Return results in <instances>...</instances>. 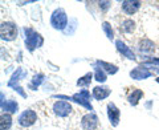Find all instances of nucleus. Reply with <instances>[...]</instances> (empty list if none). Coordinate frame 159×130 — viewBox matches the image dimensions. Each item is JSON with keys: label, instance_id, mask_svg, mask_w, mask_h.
I'll return each instance as SVG.
<instances>
[{"label": "nucleus", "instance_id": "nucleus-1", "mask_svg": "<svg viewBox=\"0 0 159 130\" xmlns=\"http://www.w3.org/2000/svg\"><path fill=\"white\" fill-rule=\"evenodd\" d=\"M53 98H58V100H68L69 102H76L80 106L85 108L86 110L89 112H93L94 108L90 102V92L88 91V89H82V91H80L78 93H74L73 96H65V94H56V96H53Z\"/></svg>", "mask_w": 159, "mask_h": 130}, {"label": "nucleus", "instance_id": "nucleus-2", "mask_svg": "<svg viewBox=\"0 0 159 130\" xmlns=\"http://www.w3.org/2000/svg\"><path fill=\"white\" fill-rule=\"evenodd\" d=\"M24 35H25V39H24V43H25V48L28 52H34L36 49L41 48L44 44V37L40 35L39 32H36L32 28H23Z\"/></svg>", "mask_w": 159, "mask_h": 130}, {"label": "nucleus", "instance_id": "nucleus-3", "mask_svg": "<svg viewBox=\"0 0 159 130\" xmlns=\"http://www.w3.org/2000/svg\"><path fill=\"white\" fill-rule=\"evenodd\" d=\"M69 24L68 15L64 8H56L51 15V26L56 31H65Z\"/></svg>", "mask_w": 159, "mask_h": 130}, {"label": "nucleus", "instance_id": "nucleus-4", "mask_svg": "<svg viewBox=\"0 0 159 130\" xmlns=\"http://www.w3.org/2000/svg\"><path fill=\"white\" fill-rule=\"evenodd\" d=\"M19 29L13 21H3L0 26V36L3 41H13L17 39Z\"/></svg>", "mask_w": 159, "mask_h": 130}, {"label": "nucleus", "instance_id": "nucleus-5", "mask_svg": "<svg viewBox=\"0 0 159 130\" xmlns=\"http://www.w3.org/2000/svg\"><path fill=\"white\" fill-rule=\"evenodd\" d=\"M25 76H27V73L23 71V68H16V71L12 73V76H11V78H9V81L7 84L9 88H12L15 92H17L20 96L24 97V98H27V93L23 91V86L19 82H20V80H21L23 77H25Z\"/></svg>", "mask_w": 159, "mask_h": 130}, {"label": "nucleus", "instance_id": "nucleus-6", "mask_svg": "<svg viewBox=\"0 0 159 130\" xmlns=\"http://www.w3.org/2000/svg\"><path fill=\"white\" fill-rule=\"evenodd\" d=\"M52 110L54 113V116L58 117V118H66L72 114L73 112V106L72 104L69 101H61V100H58L53 104L52 106Z\"/></svg>", "mask_w": 159, "mask_h": 130}, {"label": "nucleus", "instance_id": "nucleus-7", "mask_svg": "<svg viewBox=\"0 0 159 130\" xmlns=\"http://www.w3.org/2000/svg\"><path fill=\"white\" fill-rule=\"evenodd\" d=\"M37 121V113L32 109H27L23 113H20L17 117V125L21 128H31Z\"/></svg>", "mask_w": 159, "mask_h": 130}, {"label": "nucleus", "instance_id": "nucleus-8", "mask_svg": "<svg viewBox=\"0 0 159 130\" xmlns=\"http://www.w3.org/2000/svg\"><path fill=\"white\" fill-rule=\"evenodd\" d=\"M81 128L82 130H96L98 128V117L94 112H89L84 114L81 118Z\"/></svg>", "mask_w": 159, "mask_h": 130}, {"label": "nucleus", "instance_id": "nucleus-9", "mask_svg": "<svg viewBox=\"0 0 159 130\" xmlns=\"http://www.w3.org/2000/svg\"><path fill=\"white\" fill-rule=\"evenodd\" d=\"M107 118H109V122L113 128H117L119 121H121V110L118 109V106L114 102H109L107 104Z\"/></svg>", "mask_w": 159, "mask_h": 130}, {"label": "nucleus", "instance_id": "nucleus-10", "mask_svg": "<svg viewBox=\"0 0 159 130\" xmlns=\"http://www.w3.org/2000/svg\"><path fill=\"white\" fill-rule=\"evenodd\" d=\"M130 77L133 80H135V81H141V80H146V78H150L152 77V72L150 71L148 68H146L145 65H139V67H135L134 69L130 71Z\"/></svg>", "mask_w": 159, "mask_h": 130}, {"label": "nucleus", "instance_id": "nucleus-11", "mask_svg": "<svg viewBox=\"0 0 159 130\" xmlns=\"http://www.w3.org/2000/svg\"><path fill=\"white\" fill-rule=\"evenodd\" d=\"M141 6H142V2H138V0H125V2L121 3L122 12L125 15H127V16L135 15L139 11Z\"/></svg>", "mask_w": 159, "mask_h": 130}, {"label": "nucleus", "instance_id": "nucleus-12", "mask_svg": "<svg viewBox=\"0 0 159 130\" xmlns=\"http://www.w3.org/2000/svg\"><path fill=\"white\" fill-rule=\"evenodd\" d=\"M110 94H111V89L106 86V85H97L92 91V96L94 100H97V101H103V100H106Z\"/></svg>", "mask_w": 159, "mask_h": 130}, {"label": "nucleus", "instance_id": "nucleus-13", "mask_svg": "<svg viewBox=\"0 0 159 130\" xmlns=\"http://www.w3.org/2000/svg\"><path fill=\"white\" fill-rule=\"evenodd\" d=\"M116 48H117V51L122 54V56H125L126 58L129 60H135L137 56H135V53H134V51L127 45V44L125 41H122V40H116Z\"/></svg>", "mask_w": 159, "mask_h": 130}, {"label": "nucleus", "instance_id": "nucleus-14", "mask_svg": "<svg viewBox=\"0 0 159 130\" xmlns=\"http://www.w3.org/2000/svg\"><path fill=\"white\" fill-rule=\"evenodd\" d=\"M138 51L141 53L150 54L155 51V44L148 39H142V40H139V43H138Z\"/></svg>", "mask_w": 159, "mask_h": 130}, {"label": "nucleus", "instance_id": "nucleus-15", "mask_svg": "<svg viewBox=\"0 0 159 130\" xmlns=\"http://www.w3.org/2000/svg\"><path fill=\"white\" fill-rule=\"evenodd\" d=\"M145 96V93H143L142 89H138V88H133L131 93L127 96V102L131 105V106H137L139 104V101L142 100V97Z\"/></svg>", "mask_w": 159, "mask_h": 130}, {"label": "nucleus", "instance_id": "nucleus-16", "mask_svg": "<svg viewBox=\"0 0 159 130\" xmlns=\"http://www.w3.org/2000/svg\"><path fill=\"white\" fill-rule=\"evenodd\" d=\"M2 110L3 113L9 114H16L19 112V104L15 100H7V101L2 102Z\"/></svg>", "mask_w": 159, "mask_h": 130}, {"label": "nucleus", "instance_id": "nucleus-17", "mask_svg": "<svg viewBox=\"0 0 159 130\" xmlns=\"http://www.w3.org/2000/svg\"><path fill=\"white\" fill-rule=\"evenodd\" d=\"M96 64L98 65V67H101L103 71L107 73V76H109V74H111V76H113V74H116L118 72V67H117V65H114V64H111V63L103 61V60H97Z\"/></svg>", "mask_w": 159, "mask_h": 130}, {"label": "nucleus", "instance_id": "nucleus-18", "mask_svg": "<svg viewBox=\"0 0 159 130\" xmlns=\"http://www.w3.org/2000/svg\"><path fill=\"white\" fill-rule=\"evenodd\" d=\"M94 80L98 82V84H105L106 80H107V73L103 71L101 67H98L97 64H94Z\"/></svg>", "mask_w": 159, "mask_h": 130}, {"label": "nucleus", "instance_id": "nucleus-19", "mask_svg": "<svg viewBox=\"0 0 159 130\" xmlns=\"http://www.w3.org/2000/svg\"><path fill=\"white\" fill-rule=\"evenodd\" d=\"M44 80H45V76H44L43 73H36L32 77L31 81L28 82V88L31 89V91H37V88L44 82Z\"/></svg>", "mask_w": 159, "mask_h": 130}, {"label": "nucleus", "instance_id": "nucleus-20", "mask_svg": "<svg viewBox=\"0 0 159 130\" xmlns=\"http://www.w3.org/2000/svg\"><path fill=\"white\" fill-rule=\"evenodd\" d=\"M12 114L9 113H2L0 116V128L2 130H9L12 126Z\"/></svg>", "mask_w": 159, "mask_h": 130}, {"label": "nucleus", "instance_id": "nucleus-21", "mask_svg": "<svg viewBox=\"0 0 159 130\" xmlns=\"http://www.w3.org/2000/svg\"><path fill=\"white\" fill-rule=\"evenodd\" d=\"M93 78H94V74H93L92 72H88L86 74H84L82 77H80V78L77 80L76 85H77V86H80V88H88L89 85L92 84Z\"/></svg>", "mask_w": 159, "mask_h": 130}, {"label": "nucleus", "instance_id": "nucleus-22", "mask_svg": "<svg viewBox=\"0 0 159 130\" xmlns=\"http://www.w3.org/2000/svg\"><path fill=\"white\" fill-rule=\"evenodd\" d=\"M121 29H122V32H125V33H133L135 31V21L130 17L125 19L121 23Z\"/></svg>", "mask_w": 159, "mask_h": 130}, {"label": "nucleus", "instance_id": "nucleus-23", "mask_svg": "<svg viewBox=\"0 0 159 130\" xmlns=\"http://www.w3.org/2000/svg\"><path fill=\"white\" fill-rule=\"evenodd\" d=\"M77 27H78V21H77V19L72 17V19H69V24H68V27H66V29H65L64 32H65L66 36H72V35H73L74 32H76Z\"/></svg>", "mask_w": 159, "mask_h": 130}, {"label": "nucleus", "instance_id": "nucleus-24", "mask_svg": "<svg viewBox=\"0 0 159 130\" xmlns=\"http://www.w3.org/2000/svg\"><path fill=\"white\" fill-rule=\"evenodd\" d=\"M101 26H102V31H103V33L106 35V37L113 41V40H114V29H113V27H111V24L109 23V21H103Z\"/></svg>", "mask_w": 159, "mask_h": 130}, {"label": "nucleus", "instance_id": "nucleus-25", "mask_svg": "<svg viewBox=\"0 0 159 130\" xmlns=\"http://www.w3.org/2000/svg\"><path fill=\"white\" fill-rule=\"evenodd\" d=\"M142 64L145 67H151V65H158L159 67V57H147L146 60H143Z\"/></svg>", "mask_w": 159, "mask_h": 130}, {"label": "nucleus", "instance_id": "nucleus-26", "mask_svg": "<svg viewBox=\"0 0 159 130\" xmlns=\"http://www.w3.org/2000/svg\"><path fill=\"white\" fill-rule=\"evenodd\" d=\"M111 4H113L111 2H98V7L102 12H106L107 9L111 7Z\"/></svg>", "mask_w": 159, "mask_h": 130}, {"label": "nucleus", "instance_id": "nucleus-27", "mask_svg": "<svg viewBox=\"0 0 159 130\" xmlns=\"http://www.w3.org/2000/svg\"><path fill=\"white\" fill-rule=\"evenodd\" d=\"M32 3H34V0H28V2H19L17 4H19V6H25V4H32Z\"/></svg>", "mask_w": 159, "mask_h": 130}, {"label": "nucleus", "instance_id": "nucleus-28", "mask_svg": "<svg viewBox=\"0 0 159 130\" xmlns=\"http://www.w3.org/2000/svg\"><path fill=\"white\" fill-rule=\"evenodd\" d=\"M155 81H157V82L159 84V77H157V78H155Z\"/></svg>", "mask_w": 159, "mask_h": 130}]
</instances>
